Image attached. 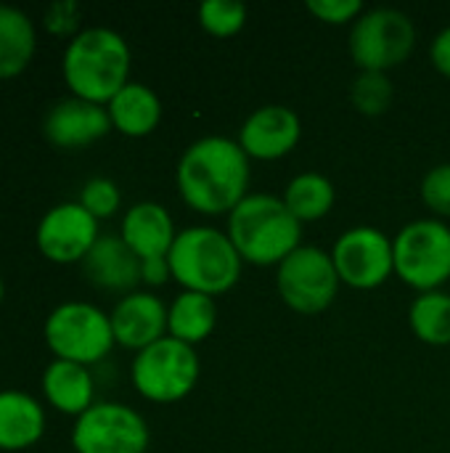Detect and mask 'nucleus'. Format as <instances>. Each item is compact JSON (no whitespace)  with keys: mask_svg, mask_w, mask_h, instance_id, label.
Listing matches in <instances>:
<instances>
[{"mask_svg":"<svg viewBox=\"0 0 450 453\" xmlns=\"http://www.w3.org/2000/svg\"><path fill=\"white\" fill-rule=\"evenodd\" d=\"M408 321L414 334L427 345H450V295L424 292L411 303Z\"/></svg>","mask_w":450,"mask_h":453,"instance_id":"24","label":"nucleus"},{"mask_svg":"<svg viewBox=\"0 0 450 453\" xmlns=\"http://www.w3.org/2000/svg\"><path fill=\"white\" fill-rule=\"evenodd\" d=\"M178 191L202 215H231L249 188V157L225 135L194 141L178 162Z\"/></svg>","mask_w":450,"mask_h":453,"instance_id":"1","label":"nucleus"},{"mask_svg":"<svg viewBox=\"0 0 450 453\" xmlns=\"http://www.w3.org/2000/svg\"><path fill=\"white\" fill-rule=\"evenodd\" d=\"M37 53L34 21L13 5L0 3V80L19 77Z\"/></svg>","mask_w":450,"mask_h":453,"instance_id":"21","label":"nucleus"},{"mask_svg":"<svg viewBox=\"0 0 450 453\" xmlns=\"http://www.w3.org/2000/svg\"><path fill=\"white\" fill-rule=\"evenodd\" d=\"M167 260L172 279L186 287V292H202L210 297L233 289L244 263L228 234L212 226H191L180 231Z\"/></svg>","mask_w":450,"mask_h":453,"instance_id":"4","label":"nucleus"},{"mask_svg":"<svg viewBox=\"0 0 450 453\" xmlns=\"http://www.w3.org/2000/svg\"><path fill=\"white\" fill-rule=\"evenodd\" d=\"M98 223L117 215L119 204H122V194L119 186L109 178H90L82 188H80V199H77Z\"/></svg>","mask_w":450,"mask_h":453,"instance_id":"27","label":"nucleus"},{"mask_svg":"<svg viewBox=\"0 0 450 453\" xmlns=\"http://www.w3.org/2000/svg\"><path fill=\"white\" fill-rule=\"evenodd\" d=\"M77 24H80V8L72 0H61L53 3L45 11V27L56 35H77Z\"/></svg>","mask_w":450,"mask_h":453,"instance_id":"30","label":"nucleus"},{"mask_svg":"<svg viewBox=\"0 0 450 453\" xmlns=\"http://www.w3.org/2000/svg\"><path fill=\"white\" fill-rule=\"evenodd\" d=\"M133 388L151 403L183 401L199 382V356L191 345L164 337L135 353L130 366Z\"/></svg>","mask_w":450,"mask_h":453,"instance_id":"6","label":"nucleus"},{"mask_svg":"<svg viewBox=\"0 0 450 453\" xmlns=\"http://www.w3.org/2000/svg\"><path fill=\"white\" fill-rule=\"evenodd\" d=\"M111 127L127 138H143L156 130L162 119L159 96L143 82H127L109 104H106Z\"/></svg>","mask_w":450,"mask_h":453,"instance_id":"20","label":"nucleus"},{"mask_svg":"<svg viewBox=\"0 0 450 453\" xmlns=\"http://www.w3.org/2000/svg\"><path fill=\"white\" fill-rule=\"evenodd\" d=\"M111 119L106 106L101 104H90L82 98H64L56 106H50V111L45 114L42 122V133L48 138L50 146L56 149H85L95 141H101L103 135H109Z\"/></svg>","mask_w":450,"mask_h":453,"instance_id":"14","label":"nucleus"},{"mask_svg":"<svg viewBox=\"0 0 450 453\" xmlns=\"http://www.w3.org/2000/svg\"><path fill=\"white\" fill-rule=\"evenodd\" d=\"M172 279L170 271V260L167 257H151V260H141V281L149 287H162Z\"/></svg>","mask_w":450,"mask_h":453,"instance_id":"31","label":"nucleus"},{"mask_svg":"<svg viewBox=\"0 0 450 453\" xmlns=\"http://www.w3.org/2000/svg\"><path fill=\"white\" fill-rule=\"evenodd\" d=\"M151 433L146 419L114 401L93 403L72 427L74 453H146Z\"/></svg>","mask_w":450,"mask_h":453,"instance_id":"10","label":"nucleus"},{"mask_svg":"<svg viewBox=\"0 0 450 453\" xmlns=\"http://www.w3.org/2000/svg\"><path fill=\"white\" fill-rule=\"evenodd\" d=\"M202 27L215 37H231L247 24V5L239 0H204L199 5Z\"/></svg>","mask_w":450,"mask_h":453,"instance_id":"26","label":"nucleus"},{"mask_svg":"<svg viewBox=\"0 0 450 453\" xmlns=\"http://www.w3.org/2000/svg\"><path fill=\"white\" fill-rule=\"evenodd\" d=\"M395 273L414 289L438 292L450 279V228L443 220L422 218L393 239Z\"/></svg>","mask_w":450,"mask_h":453,"instance_id":"7","label":"nucleus"},{"mask_svg":"<svg viewBox=\"0 0 450 453\" xmlns=\"http://www.w3.org/2000/svg\"><path fill=\"white\" fill-rule=\"evenodd\" d=\"M119 236L141 260H151L170 255L178 231L167 207L156 202H138L122 215Z\"/></svg>","mask_w":450,"mask_h":453,"instance_id":"17","label":"nucleus"},{"mask_svg":"<svg viewBox=\"0 0 450 453\" xmlns=\"http://www.w3.org/2000/svg\"><path fill=\"white\" fill-rule=\"evenodd\" d=\"M416 45L414 21L398 8H374L350 29V56L361 72H385L403 64Z\"/></svg>","mask_w":450,"mask_h":453,"instance_id":"8","label":"nucleus"},{"mask_svg":"<svg viewBox=\"0 0 450 453\" xmlns=\"http://www.w3.org/2000/svg\"><path fill=\"white\" fill-rule=\"evenodd\" d=\"M45 435V409L24 390H0V451L19 453Z\"/></svg>","mask_w":450,"mask_h":453,"instance_id":"19","label":"nucleus"},{"mask_svg":"<svg viewBox=\"0 0 450 453\" xmlns=\"http://www.w3.org/2000/svg\"><path fill=\"white\" fill-rule=\"evenodd\" d=\"M332 260L342 284L353 289H377L395 271L393 242L374 226L345 231L332 250Z\"/></svg>","mask_w":450,"mask_h":453,"instance_id":"11","label":"nucleus"},{"mask_svg":"<svg viewBox=\"0 0 450 453\" xmlns=\"http://www.w3.org/2000/svg\"><path fill=\"white\" fill-rule=\"evenodd\" d=\"M393 82L385 72H361L353 82V106L366 117H379L393 106Z\"/></svg>","mask_w":450,"mask_h":453,"instance_id":"25","label":"nucleus"},{"mask_svg":"<svg viewBox=\"0 0 450 453\" xmlns=\"http://www.w3.org/2000/svg\"><path fill=\"white\" fill-rule=\"evenodd\" d=\"M339 276L332 260V252H324L321 247L302 244L297 247L276 273V287L281 300L302 313V316H316L326 311L337 292H339Z\"/></svg>","mask_w":450,"mask_h":453,"instance_id":"9","label":"nucleus"},{"mask_svg":"<svg viewBox=\"0 0 450 453\" xmlns=\"http://www.w3.org/2000/svg\"><path fill=\"white\" fill-rule=\"evenodd\" d=\"M109 319L114 329V342L135 353L167 337V305L151 292L135 289L119 297Z\"/></svg>","mask_w":450,"mask_h":453,"instance_id":"15","label":"nucleus"},{"mask_svg":"<svg viewBox=\"0 0 450 453\" xmlns=\"http://www.w3.org/2000/svg\"><path fill=\"white\" fill-rule=\"evenodd\" d=\"M3 297H5V284H3V276H0V303H3Z\"/></svg>","mask_w":450,"mask_h":453,"instance_id":"33","label":"nucleus"},{"mask_svg":"<svg viewBox=\"0 0 450 453\" xmlns=\"http://www.w3.org/2000/svg\"><path fill=\"white\" fill-rule=\"evenodd\" d=\"M98 239V220L80 202H61L50 207L34 228L40 255L56 265L82 263Z\"/></svg>","mask_w":450,"mask_h":453,"instance_id":"12","label":"nucleus"},{"mask_svg":"<svg viewBox=\"0 0 450 453\" xmlns=\"http://www.w3.org/2000/svg\"><path fill=\"white\" fill-rule=\"evenodd\" d=\"M130 45L109 27H88L69 37L61 74L74 98L106 106L130 82Z\"/></svg>","mask_w":450,"mask_h":453,"instance_id":"2","label":"nucleus"},{"mask_svg":"<svg viewBox=\"0 0 450 453\" xmlns=\"http://www.w3.org/2000/svg\"><path fill=\"white\" fill-rule=\"evenodd\" d=\"M42 398L50 403L58 414L66 417H82L95 403V382L88 366L53 358L40 380Z\"/></svg>","mask_w":450,"mask_h":453,"instance_id":"18","label":"nucleus"},{"mask_svg":"<svg viewBox=\"0 0 450 453\" xmlns=\"http://www.w3.org/2000/svg\"><path fill=\"white\" fill-rule=\"evenodd\" d=\"M82 273L93 287L103 292H117L122 297L135 292L138 284H143L141 257L122 242V236L114 234H101L95 247L82 260Z\"/></svg>","mask_w":450,"mask_h":453,"instance_id":"16","label":"nucleus"},{"mask_svg":"<svg viewBox=\"0 0 450 453\" xmlns=\"http://www.w3.org/2000/svg\"><path fill=\"white\" fill-rule=\"evenodd\" d=\"M302 138V122L297 111L289 106H263L252 111L241 130H239V146L249 159H281L286 157Z\"/></svg>","mask_w":450,"mask_h":453,"instance_id":"13","label":"nucleus"},{"mask_svg":"<svg viewBox=\"0 0 450 453\" xmlns=\"http://www.w3.org/2000/svg\"><path fill=\"white\" fill-rule=\"evenodd\" d=\"M225 234L252 265H281L302 247V223L273 194H247L228 215Z\"/></svg>","mask_w":450,"mask_h":453,"instance_id":"3","label":"nucleus"},{"mask_svg":"<svg viewBox=\"0 0 450 453\" xmlns=\"http://www.w3.org/2000/svg\"><path fill=\"white\" fill-rule=\"evenodd\" d=\"M42 337L53 358L72 361L88 369L103 361L117 345L109 313L82 300L56 305L45 319Z\"/></svg>","mask_w":450,"mask_h":453,"instance_id":"5","label":"nucleus"},{"mask_svg":"<svg viewBox=\"0 0 450 453\" xmlns=\"http://www.w3.org/2000/svg\"><path fill=\"white\" fill-rule=\"evenodd\" d=\"M430 58H432V64H435L438 72H443V74H448L450 77V27H446V29L432 40Z\"/></svg>","mask_w":450,"mask_h":453,"instance_id":"32","label":"nucleus"},{"mask_svg":"<svg viewBox=\"0 0 450 453\" xmlns=\"http://www.w3.org/2000/svg\"><path fill=\"white\" fill-rule=\"evenodd\" d=\"M334 186L326 175L300 173L289 180L284 191V204L300 223H310L329 215V210L334 207Z\"/></svg>","mask_w":450,"mask_h":453,"instance_id":"23","label":"nucleus"},{"mask_svg":"<svg viewBox=\"0 0 450 453\" xmlns=\"http://www.w3.org/2000/svg\"><path fill=\"white\" fill-rule=\"evenodd\" d=\"M308 11L326 24H347L363 13L361 0H308Z\"/></svg>","mask_w":450,"mask_h":453,"instance_id":"29","label":"nucleus"},{"mask_svg":"<svg viewBox=\"0 0 450 453\" xmlns=\"http://www.w3.org/2000/svg\"><path fill=\"white\" fill-rule=\"evenodd\" d=\"M217 324V305L215 297L202 295V292H180L172 305L167 308V332L170 337L186 342V345H199L204 342Z\"/></svg>","mask_w":450,"mask_h":453,"instance_id":"22","label":"nucleus"},{"mask_svg":"<svg viewBox=\"0 0 450 453\" xmlns=\"http://www.w3.org/2000/svg\"><path fill=\"white\" fill-rule=\"evenodd\" d=\"M422 199L424 204L440 215V218H450V162L432 167L424 180H422Z\"/></svg>","mask_w":450,"mask_h":453,"instance_id":"28","label":"nucleus"}]
</instances>
